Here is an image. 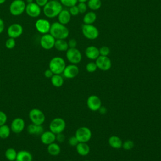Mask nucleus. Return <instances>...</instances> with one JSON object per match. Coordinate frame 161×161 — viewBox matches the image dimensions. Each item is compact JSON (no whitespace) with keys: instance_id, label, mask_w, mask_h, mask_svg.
Returning <instances> with one entry per match:
<instances>
[{"instance_id":"nucleus-7","label":"nucleus","mask_w":161,"mask_h":161,"mask_svg":"<svg viewBox=\"0 0 161 161\" xmlns=\"http://www.w3.org/2000/svg\"><path fill=\"white\" fill-rule=\"evenodd\" d=\"M66 127V123L65 120L62 118H53L49 124L50 131L55 133V135L60 133H63Z\"/></svg>"},{"instance_id":"nucleus-27","label":"nucleus","mask_w":161,"mask_h":161,"mask_svg":"<svg viewBox=\"0 0 161 161\" xmlns=\"http://www.w3.org/2000/svg\"><path fill=\"white\" fill-rule=\"evenodd\" d=\"M47 152L50 155L57 156L60 154L61 148L58 143L53 142L47 145Z\"/></svg>"},{"instance_id":"nucleus-32","label":"nucleus","mask_w":161,"mask_h":161,"mask_svg":"<svg viewBox=\"0 0 161 161\" xmlns=\"http://www.w3.org/2000/svg\"><path fill=\"white\" fill-rule=\"evenodd\" d=\"M97 69L96 64L95 62H89L86 65V70L89 73H93Z\"/></svg>"},{"instance_id":"nucleus-52","label":"nucleus","mask_w":161,"mask_h":161,"mask_svg":"<svg viewBox=\"0 0 161 161\" xmlns=\"http://www.w3.org/2000/svg\"><path fill=\"white\" fill-rule=\"evenodd\" d=\"M65 161H70V160H65Z\"/></svg>"},{"instance_id":"nucleus-43","label":"nucleus","mask_w":161,"mask_h":161,"mask_svg":"<svg viewBox=\"0 0 161 161\" xmlns=\"http://www.w3.org/2000/svg\"><path fill=\"white\" fill-rule=\"evenodd\" d=\"M49 0H35V3L41 8L43 7L48 2Z\"/></svg>"},{"instance_id":"nucleus-40","label":"nucleus","mask_w":161,"mask_h":161,"mask_svg":"<svg viewBox=\"0 0 161 161\" xmlns=\"http://www.w3.org/2000/svg\"><path fill=\"white\" fill-rule=\"evenodd\" d=\"M68 143H69V144L70 146H72V147H75V146L78 144L79 142H78L77 138L75 137V136L74 135V136H70V137L69 138Z\"/></svg>"},{"instance_id":"nucleus-21","label":"nucleus","mask_w":161,"mask_h":161,"mask_svg":"<svg viewBox=\"0 0 161 161\" xmlns=\"http://www.w3.org/2000/svg\"><path fill=\"white\" fill-rule=\"evenodd\" d=\"M76 152L80 156H86L90 152V147L87 143L79 142L75 146Z\"/></svg>"},{"instance_id":"nucleus-9","label":"nucleus","mask_w":161,"mask_h":161,"mask_svg":"<svg viewBox=\"0 0 161 161\" xmlns=\"http://www.w3.org/2000/svg\"><path fill=\"white\" fill-rule=\"evenodd\" d=\"M67 60L72 64H78L82 60V53L77 48H69L65 53Z\"/></svg>"},{"instance_id":"nucleus-2","label":"nucleus","mask_w":161,"mask_h":161,"mask_svg":"<svg viewBox=\"0 0 161 161\" xmlns=\"http://www.w3.org/2000/svg\"><path fill=\"white\" fill-rule=\"evenodd\" d=\"M49 33L52 35L55 40H65L69 35V30L65 25L57 21L51 24Z\"/></svg>"},{"instance_id":"nucleus-17","label":"nucleus","mask_w":161,"mask_h":161,"mask_svg":"<svg viewBox=\"0 0 161 161\" xmlns=\"http://www.w3.org/2000/svg\"><path fill=\"white\" fill-rule=\"evenodd\" d=\"M25 127V122L21 118H16L13 119L11 123V130L16 134L21 133Z\"/></svg>"},{"instance_id":"nucleus-49","label":"nucleus","mask_w":161,"mask_h":161,"mask_svg":"<svg viewBox=\"0 0 161 161\" xmlns=\"http://www.w3.org/2000/svg\"><path fill=\"white\" fill-rule=\"evenodd\" d=\"M26 2H27V4L28 3H31L33 2V0H26Z\"/></svg>"},{"instance_id":"nucleus-53","label":"nucleus","mask_w":161,"mask_h":161,"mask_svg":"<svg viewBox=\"0 0 161 161\" xmlns=\"http://www.w3.org/2000/svg\"><path fill=\"white\" fill-rule=\"evenodd\" d=\"M160 99H161V95H160Z\"/></svg>"},{"instance_id":"nucleus-45","label":"nucleus","mask_w":161,"mask_h":161,"mask_svg":"<svg viewBox=\"0 0 161 161\" xmlns=\"http://www.w3.org/2000/svg\"><path fill=\"white\" fill-rule=\"evenodd\" d=\"M107 108L105 106H101V108L99 109L98 111L101 114H105L107 113Z\"/></svg>"},{"instance_id":"nucleus-4","label":"nucleus","mask_w":161,"mask_h":161,"mask_svg":"<svg viewBox=\"0 0 161 161\" xmlns=\"http://www.w3.org/2000/svg\"><path fill=\"white\" fill-rule=\"evenodd\" d=\"M82 33L83 36L88 40H94L99 36V30L94 25L83 24L81 26Z\"/></svg>"},{"instance_id":"nucleus-37","label":"nucleus","mask_w":161,"mask_h":161,"mask_svg":"<svg viewBox=\"0 0 161 161\" xmlns=\"http://www.w3.org/2000/svg\"><path fill=\"white\" fill-rule=\"evenodd\" d=\"M77 8L79 9V13H84L87 11V5L86 3H78L77 4Z\"/></svg>"},{"instance_id":"nucleus-15","label":"nucleus","mask_w":161,"mask_h":161,"mask_svg":"<svg viewBox=\"0 0 161 161\" xmlns=\"http://www.w3.org/2000/svg\"><path fill=\"white\" fill-rule=\"evenodd\" d=\"M25 12L28 16L31 18H37L38 17L42 12L41 7L39 6L36 3H28L26 5Z\"/></svg>"},{"instance_id":"nucleus-23","label":"nucleus","mask_w":161,"mask_h":161,"mask_svg":"<svg viewBox=\"0 0 161 161\" xmlns=\"http://www.w3.org/2000/svg\"><path fill=\"white\" fill-rule=\"evenodd\" d=\"M108 144L113 148L119 149L122 148L123 141L119 136L112 135L108 138Z\"/></svg>"},{"instance_id":"nucleus-44","label":"nucleus","mask_w":161,"mask_h":161,"mask_svg":"<svg viewBox=\"0 0 161 161\" xmlns=\"http://www.w3.org/2000/svg\"><path fill=\"white\" fill-rule=\"evenodd\" d=\"M53 75V72L48 69H47L45 72H44V76L46 77V78H48V79H50L52 75Z\"/></svg>"},{"instance_id":"nucleus-36","label":"nucleus","mask_w":161,"mask_h":161,"mask_svg":"<svg viewBox=\"0 0 161 161\" xmlns=\"http://www.w3.org/2000/svg\"><path fill=\"white\" fill-rule=\"evenodd\" d=\"M99 51L101 56H108L110 53V48L107 46H102L99 48Z\"/></svg>"},{"instance_id":"nucleus-1","label":"nucleus","mask_w":161,"mask_h":161,"mask_svg":"<svg viewBox=\"0 0 161 161\" xmlns=\"http://www.w3.org/2000/svg\"><path fill=\"white\" fill-rule=\"evenodd\" d=\"M62 9L63 6L60 1L50 0L43 7V12L46 17L48 18H53L57 17Z\"/></svg>"},{"instance_id":"nucleus-11","label":"nucleus","mask_w":161,"mask_h":161,"mask_svg":"<svg viewBox=\"0 0 161 161\" xmlns=\"http://www.w3.org/2000/svg\"><path fill=\"white\" fill-rule=\"evenodd\" d=\"M97 69L103 71L109 70L112 65L111 60L108 56L99 55L95 61Z\"/></svg>"},{"instance_id":"nucleus-46","label":"nucleus","mask_w":161,"mask_h":161,"mask_svg":"<svg viewBox=\"0 0 161 161\" xmlns=\"http://www.w3.org/2000/svg\"><path fill=\"white\" fill-rule=\"evenodd\" d=\"M4 30V22L1 18H0V34L3 32Z\"/></svg>"},{"instance_id":"nucleus-6","label":"nucleus","mask_w":161,"mask_h":161,"mask_svg":"<svg viewBox=\"0 0 161 161\" xmlns=\"http://www.w3.org/2000/svg\"><path fill=\"white\" fill-rule=\"evenodd\" d=\"M26 5L23 0H13L9 5V12L13 16H19L25 11Z\"/></svg>"},{"instance_id":"nucleus-3","label":"nucleus","mask_w":161,"mask_h":161,"mask_svg":"<svg viewBox=\"0 0 161 161\" xmlns=\"http://www.w3.org/2000/svg\"><path fill=\"white\" fill-rule=\"evenodd\" d=\"M65 66V60L61 57H53L48 64V69L53 74H62Z\"/></svg>"},{"instance_id":"nucleus-28","label":"nucleus","mask_w":161,"mask_h":161,"mask_svg":"<svg viewBox=\"0 0 161 161\" xmlns=\"http://www.w3.org/2000/svg\"><path fill=\"white\" fill-rule=\"evenodd\" d=\"M52 84L56 87H60L64 84V78L61 74H53L50 78Z\"/></svg>"},{"instance_id":"nucleus-35","label":"nucleus","mask_w":161,"mask_h":161,"mask_svg":"<svg viewBox=\"0 0 161 161\" xmlns=\"http://www.w3.org/2000/svg\"><path fill=\"white\" fill-rule=\"evenodd\" d=\"M16 45V41L14 38H8L5 42V47L8 49H13Z\"/></svg>"},{"instance_id":"nucleus-34","label":"nucleus","mask_w":161,"mask_h":161,"mask_svg":"<svg viewBox=\"0 0 161 161\" xmlns=\"http://www.w3.org/2000/svg\"><path fill=\"white\" fill-rule=\"evenodd\" d=\"M62 6L65 7L70 8L73 6L77 5L78 3V0H59Z\"/></svg>"},{"instance_id":"nucleus-10","label":"nucleus","mask_w":161,"mask_h":161,"mask_svg":"<svg viewBox=\"0 0 161 161\" xmlns=\"http://www.w3.org/2000/svg\"><path fill=\"white\" fill-rule=\"evenodd\" d=\"M55 38L49 33L43 34L40 40V46L45 50H48L54 47Z\"/></svg>"},{"instance_id":"nucleus-22","label":"nucleus","mask_w":161,"mask_h":161,"mask_svg":"<svg viewBox=\"0 0 161 161\" xmlns=\"http://www.w3.org/2000/svg\"><path fill=\"white\" fill-rule=\"evenodd\" d=\"M43 131H44V129L42 125H38L31 123L27 127V132L30 135L40 136Z\"/></svg>"},{"instance_id":"nucleus-20","label":"nucleus","mask_w":161,"mask_h":161,"mask_svg":"<svg viewBox=\"0 0 161 161\" xmlns=\"http://www.w3.org/2000/svg\"><path fill=\"white\" fill-rule=\"evenodd\" d=\"M71 16H72L68 9H62V10L60 12V13L57 16L58 22L60 23L62 25H65L70 22L71 19Z\"/></svg>"},{"instance_id":"nucleus-54","label":"nucleus","mask_w":161,"mask_h":161,"mask_svg":"<svg viewBox=\"0 0 161 161\" xmlns=\"http://www.w3.org/2000/svg\"><path fill=\"white\" fill-rule=\"evenodd\" d=\"M56 1H58V0H56Z\"/></svg>"},{"instance_id":"nucleus-18","label":"nucleus","mask_w":161,"mask_h":161,"mask_svg":"<svg viewBox=\"0 0 161 161\" xmlns=\"http://www.w3.org/2000/svg\"><path fill=\"white\" fill-rule=\"evenodd\" d=\"M40 140L44 145H48L56 140V135L51 131H44L40 135Z\"/></svg>"},{"instance_id":"nucleus-41","label":"nucleus","mask_w":161,"mask_h":161,"mask_svg":"<svg viewBox=\"0 0 161 161\" xmlns=\"http://www.w3.org/2000/svg\"><path fill=\"white\" fill-rule=\"evenodd\" d=\"M67 42H68L69 48H76L77 45V40L75 39L71 38Z\"/></svg>"},{"instance_id":"nucleus-8","label":"nucleus","mask_w":161,"mask_h":161,"mask_svg":"<svg viewBox=\"0 0 161 161\" xmlns=\"http://www.w3.org/2000/svg\"><path fill=\"white\" fill-rule=\"evenodd\" d=\"M75 136L79 142L87 143L92 137V132L89 128L81 126L76 130Z\"/></svg>"},{"instance_id":"nucleus-5","label":"nucleus","mask_w":161,"mask_h":161,"mask_svg":"<svg viewBox=\"0 0 161 161\" xmlns=\"http://www.w3.org/2000/svg\"><path fill=\"white\" fill-rule=\"evenodd\" d=\"M28 118L31 123L42 125L45 121V115L43 112L38 108L31 109L28 113Z\"/></svg>"},{"instance_id":"nucleus-50","label":"nucleus","mask_w":161,"mask_h":161,"mask_svg":"<svg viewBox=\"0 0 161 161\" xmlns=\"http://www.w3.org/2000/svg\"><path fill=\"white\" fill-rule=\"evenodd\" d=\"M84 161H91V160H84Z\"/></svg>"},{"instance_id":"nucleus-16","label":"nucleus","mask_w":161,"mask_h":161,"mask_svg":"<svg viewBox=\"0 0 161 161\" xmlns=\"http://www.w3.org/2000/svg\"><path fill=\"white\" fill-rule=\"evenodd\" d=\"M79 72V69L75 64H69L65 66L62 74L66 79H71L75 78Z\"/></svg>"},{"instance_id":"nucleus-29","label":"nucleus","mask_w":161,"mask_h":161,"mask_svg":"<svg viewBox=\"0 0 161 161\" xmlns=\"http://www.w3.org/2000/svg\"><path fill=\"white\" fill-rule=\"evenodd\" d=\"M5 157L9 161H14L16 159L17 152L13 148H8L4 153Z\"/></svg>"},{"instance_id":"nucleus-14","label":"nucleus","mask_w":161,"mask_h":161,"mask_svg":"<svg viewBox=\"0 0 161 161\" xmlns=\"http://www.w3.org/2000/svg\"><path fill=\"white\" fill-rule=\"evenodd\" d=\"M23 32V28L19 23H13L7 29V34L9 38H17L19 37Z\"/></svg>"},{"instance_id":"nucleus-39","label":"nucleus","mask_w":161,"mask_h":161,"mask_svg":"<svg viewBox=\"0 0 161 161\" xmlns=\"http://www.w3.org/2000/svg\"><path fill=\"white\" fill-rule=\"evenodd\" d=\"M69 11L71 16H75L78 15V14L79 13V9H78L77 5H75V6H73L69 8Z\"/></svg>"},{"instance_id":"nucleus-19","label":"nucleus","mask_w":161,"mask_h":161,"mask_svg":"<svg viewBox=\"0 0 161 161\" xmlns=\"http://www.w3.org/2000/svg\"><path fill=\"white\" fill-rule=\"evenodd\" d=\"M85 55L86 57L91 60H96L97 58L100 55L99 48L94 45L88 46L85 49Z\"/></svg>"},{"instance_id":"nucleus-30","label":"nucleus","mask_w":161,"mask_h":161,"mask_svg":"<svg viewBox=\"0 0 161 161\" xmlns=\"http://www.w3.org/2000/svg\"><path fill=\"white\" fill-rule=\"evenodd\" d=\"M11 128L9 126L4 124L0 126V138L6 139L8 138L11 133Z\"/></svg>"},{"instance_id":"nucleus-33","label":"nucleus","mask_w":161,"mask_h":161,"mask_svg":"<svg viewBox=\"0 0 161 161\" xmlns=\"http://www.w3.org/2000/svg\"><path fill=\"white\" fill-rule=\"evenodd\" d=\"M134 147V142L131 140H126L123 142L122 148L125 150H130Z\"/></svg>"},{"instance_id":"nucleus-25","label":"nucleus","mask_w":161,"mask_h":161,"mask_svg":"<svg viewBox=\"0 0 161 161\" xmlns=\"http://www.w3.org/2000/svg\"><path fill=\"white\" fill-rule=\"evenodd\" d=\"M54 48L59 52H66L69 48L68 42L64 39L55 40Z\"/></svg>"},{"instance_id":"nucleus-51","label":"nucleus","mask_w":161,"mask_h":161,"mask_svg":"<svg viewBox=\"0 0 161 161\" xmlns=\"http://www.w3.org/2000/svg\"><path fill=\"white\" fill-rule=\"evenodd\" d=\"M160 55H161V49H160Z\"/></svg>"},{"instance_id":"nucleus-48","label":"nucleus","mask_w":161,"mask_h":161,"mask_svg":"<svg viewBox=\"0 0 161 161\" xmlns=\"http://www.w3.org/2000/svg\"><path fill=\"white\" fill-rule=\"evenodd\" d=\"M6 1V0H0V4H3V3H4Z\"/></svg>"},{"instance_id":"nucleus-47","label":"nucleus","mask_w":161,"mask_h":161,"mask_svg":"<svg viewBox=\"0 0 161 161\" xmlns=\"http://www.w3.org/2000/svg\"><path fill=\"white\" fill-rule=\"evenodd\" d=\"M88 0H78V3H86L87 2Z\"/></svg>"},{"instance_id":"nucleus-13","label":"nucleus","mask_w":161,"mask_h":161,"mask_svg":"<svg viewBox=\"0 0 161 161\" xmlns=\"http://www.w3.org/2000/svg\"><path fill=\"white\" fill-rule=\"evenodd\" d=\"M35 26L36 30L41 34L48 33L50 30L51 23L50 21L45 19H38L36 21L35 23Z\"/></svg>"},{"instance_id":"nucleus-24","label":"nucleus","mask_w":161,"mask_h":161,"mask_svg":"<svg viewBox=\"0 0 161 161\" xmlns=\"http://www.w3.org/2000/svg\"><path fill=\"white\" fill-rule=\"evenodd\" d=\"M16 160L18 161H32L33 156L30 152L22 150L17 152Z\"/></svg>"},{"instance_id":"nucleus-38","label":"nucleus","mask_w":161,"mask_h":161,"mask_svg":"<svg viewBox=\"0 0 161 161\" xmlns=\"http://www.w3.org/2000/svg\"><path fill=\"white\" fill-rule=\"evenodd\" d=\"M7 120L8 117L4 111L0 110V126L6 124Z\"/></svg>"},{"instance_id":"nucleus-26","label":"nucleus","mask_w":161,"mask_h":161,"mask_svg":"<svg viewBox=\"0 0 161 161\" xmlns=\"http://www.w3.org/2000/svg\"><path fill=\"white\" fill-rule=\"evenodd\" d=\"M97 19V15L96 13L93 11H90L87 12L83 17L84 24L92 25L93 24Z\"/></svg>"},{"instance_id":"nucleus-12","label":"nucleus","mask_w":161,"mask_h":161,"mask_svg":"<svg viewBox=\"0 0 161 161\" xmlns=\"http://www.w3.org/2000/svg\"><path fill=\"white\" fill-rule=\"evenodd\" d=\"M87 108L92 111H97L102 106L101 100L96 95L89 96L86 101Z\"/></svg>"},{"instance_id":"nucleus-42","label":"nucleus","mask_w":161,"mask_h":161,"mask_svg":"<svg viewBox=\"0 0 161 161\" xmlns=\"http://www.w3.org/2000/svg\"><path fill=\"white\" fill-rule=\"evenodd\" d=\"M65 135L62 133H58L56 135V140L58 142V143H62L65 141Z\"/></svg>"},{"instance_id":"nucleus-31","label":"nucleus","mask_w":161,"mask_h":161,"mask_svg":"<svg viewBox=\"0 0 161 161\" xmlns=\"http://www.w3.org/2000/svg\"><path fill=\"white\" fill-rule=\"evenodd\" d=\"M88 8L91 11H97L101 7L102 2L101 0H88L87 3Z\"/></svg>"}]
</instances>
